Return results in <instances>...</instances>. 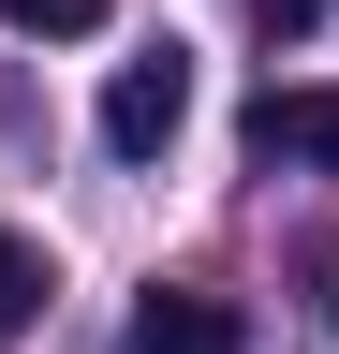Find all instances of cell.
<instances>
[{
    "instance_id": "cell-1",
    "label": "cell",
    "mask_w": 339,
    "mask_h": 354,
    "mask_svg": "<svg viewBox=\"0 0 339 354\" xmlns=\"http://www.w3.org/2000/svg\"><path fill=\"white\" fill-rule=\"evenodd\" d=\"M177 118H192V59H177V44H148V59L104 74V148H118V162H162Z\"/></svg>"
},
{
    "instance_id": "cell-2",
    "label": "cell",
    "mask_w": 339,
    "mask_h": 354,
    "mask_svg": "<svg viewBox=\"0 0 339 354\" xmlns=\"http://www.w3.org/2000/svg\"><path fill=\"white\" fill-rule=\"evenodd\" d=\"M251 148H266V162L339 177V88H266V104H251Z\"/></svg>"
},
{
    "instance_id": "cell-3",
    "label": "cell",
    "mask_w": 339,
    "mask_h": 354,
    "mask_svg": "<svg viewBox=\"0 0 339 354\" xmlns=\"http://www.w3.org/2000/svg\"><path fill=\"white\" fill-rule=\"evenodd\" d=\"M133 354H236V310L222 295H148L133 310Z\"/></svg>"
},
{
    "instance_id": "cell-4",
    "label": "cell",
    "mask_w": 339,
    "mask_h": 354,
    "mask_svg": "<svg viewBox=\"0 0 339 354\" xmlns=\"http://www.w3.org/2000/svg\"><path fill=\"white\" fill-rule=\"evenodd\" d=\"M15 325H45V251L0 236V339H15Z\"/></svg>"
},
{
    "instance_id": "cell-5",
    "label": "cell",
    "mask_w": 339,
    "mask_h": 354,
    "mask_svg": "<svg viewBox=\"0 0 339 354\" xmlns=\"http://www.w3.org/2000/svg\"><path fill=\"white\" fill-rule=\"evenodd\" d=\"M0 30H30V44H89L104 0H0Z\"/></svg>"
},
{
    "instance_id": "cell-6",
    "label": "cell",
    "mask_w": 339,
    "mask_h": 354,
    "mask_svg": "<svg viewBox=\"0 0 339 354\" xmlns=\"http://www.w3.org/2000/svg\"><path fill=\"white\" fill-rule=\"evenodd\" d=\"M251 15H266V30H310V15H325V0H251Z\"/></svg>"
}]
</instances>
